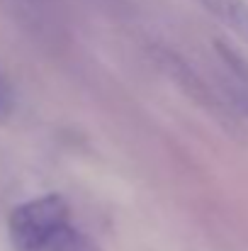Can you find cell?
Wrapping results in <instances>:
<instances>
[{
    "mask_svg": "<svg viewBox=\"0 0 248 251\" xmlns=\"http://www.w3.org/2000/svg\"><path fill=\"white\" fill-rule=\"evenodd\" d=\"M7 232L17 251H100L73 222L68 202L56 193L17 205L10 212Z\"/></svg>",
    "mask_w": 248,
    "mask_h": 251,
    "instance_id": "6da1fadb",
    "label": "cell"
},
{
    "mask_svg": "<svg viewBox=\"0 0 248 251\" xmlns=\"http://www.w3.org/2000/svg\"><path fill=\"white\" fill-rule=\"evenodd\" d=\"M207 7L217 20H222L229 29L248 42V2L246 0H197Z\"/></svg>",
    "mask_w": 248,
    "mask_h": 251,
    "instance_id": "7a4b0ae2",
    "label": "cell"
},
{
    "mask_svg": "<svg viewBox=\"0 0 248 251\" xmlns=\"http://www.w3.org/2000/svg\"><path fill=\"white\" fill-rule=\"evenodd\" d=\"M15 107V95H12V88L7 83V78L0 74V117H7Z\"/></svg>",
    "mask_w": 248,
    "mask_h": 251,
    "instance_id": "3957f363",
    "label": "cell"
}]
</instances>
